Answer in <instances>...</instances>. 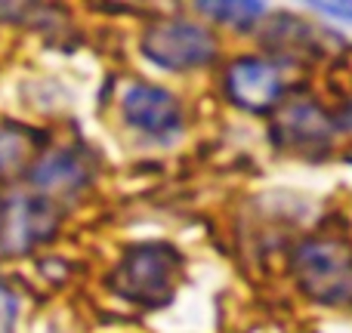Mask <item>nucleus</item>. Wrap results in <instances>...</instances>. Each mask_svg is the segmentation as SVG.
I'll return each mask as SVG.
<instances>
[{
	"label": "nucleus",
	"instance_id": "1",
	"mask_svg": "<svg viewBox=\"0 0 352 333\" xmlns=\"http://www.w3.org/2000/svg\"><path fill=\"white\" fill-rule=\"evenodd\" d=\"M176 253L164 244H140L121 260L118 272L111 275V287L130 303L146 309H158L173 297L176 278Z\"/></svg>",
	"mask_w": 352,
	"mask_h": 333
},
{
	"label": "nucleus",
	"instance_id": "2",
	"mask_svg": "<svg viewBox=\"0 0 352 333\" xmlns=\"http://www.w3.org/2000/svg\"><path fill=\"white\" fill-rule=\"evenodd\" d=\"M297 278L324 306L352 303V250L340 241H309L297 253Z\"/></svg>",
	"mask_w": 352,
	"mask_h": 333
},
{
	"label": "nucleus",
	"instance_id": "3",
	"mask_svg": "<svg viewBox=\"0 0 352 333\" xmlns=\"http://www.w3.org/2000/svg\"><path fill=\"white\" fill-rule=\"evenodd\" d=\"M142 53L167 71H188V68H201L213 62L217 41L201 25L186 22V19H167V22H158L155 28L146 31Z\"/></svg>",
	"mask_w": 352,
	"mask_h": 333
},
{
	"label": "nucleus",
	"instance_id": "4",
	"mask_svg": "<svg viewBox=\"0 0 352 333\" xmlns=\"http://www.w3.org/2000/svg\"><path fill=\"white\" fill-rule=\"evenodd\" d=\"M124 117L133 130L158 142H170L182 133V108L173 93L161 87L136 84L124 96Z\"/></svg>",
	"mask_w": 352,
	"mask_h": 333
},
{
	"label": "nucleus",
	"instance_id": "5",
	"mask_svg": "<svg viewBox=\"0 0 352 333\" xmlns=\"http://www.w3.org/2000/svg\"><path fill=\"white\" fill-rule=\"evenodd\" d=\"M281 71L266 59H244L232 62L226 71V93L229 99L244 111H266L281 99Z\"/></svg>",
	"mask_w": 352,
	"mask_h": 333
},
{
	"label": "nucleus",
	"instance_id": "6",
	"mask_svg": "<svg viewBox=\"0 0 352 333\" xmlns=\"http://www.w3.org/2000/svg\"><path fill=\"white\" fill-rule=\"evenodd\" d=\"M59 225V213L53 210V204H47L43 198H25L16 200V207L10 210V225L6 229V247L10 250H28L37 241H47Z\"/></svg>",
	"mask_w": 352,
	"mask_h": 333
},
{
	"label": "nucleus",
	"instance_id": "7",
	"mask_svg": "<svg viewBox=\"0 0 352 333\" xmlns=\"http://www.w3.org/2000/svg\"><path fill=\"white\" fill-rule=\"evenodd\" d=\"M31 179L43 194H74L90 182V161L72 148L43 154L37 158Z\"/></svg>",
	"mask_w": 352,
	"mask_h": 333
},
{
	"label": "nucleus",
	"instance_id": "8",
	"mask_svg": "<svg viewBox=\"0 0 352 333\" xmlns=\"http://www.w3.org/2000/svg\"><path fill=\"white\" fill-rule=\"evenodd\" d=\"M43 146V136L28 127L3 124L0 127V182L12 179L25 170L28 161H34L37 148Z\"/></svg>",
	"mask_w": 352,
	"mask_h": 333
},
{
	"label": "nucleus",
	"instance_id": "9",
	"mask_svg": "<svg viewBox=\"0 0 352 333\" xmlns=\"http://www.w3.org/2000/svg\"><path fill=\"white\" fill-rule=\"evenodd\" d=\"M281 133H285L287 142H297V146H316V142H324L331 136V121L324 117V111L318 105H291L281 117Z\"/></svg>",
	"mask_w": 352,
	"mask_h": 333
},
{
	"label": "nucleus",
	"instance_id": "10",
	"mask_svg": "<svg viewBox=\"0 0 352 333\" xmlns=\"http://www.w3.org/2000/svg\"><path fill=\"white\" fill-rule=\"evenodd\" d=\"M204 16L219 19L223 25H235V28H248L250 22L263 16V3H198Z\"/></svg>",
	"mask_w": 352,
	"mask_h": 333
},
{
	"label": "nucleus",
	"instance_id": "11",
	"mask_svg": "<svg viewBox=\"0 0 352 333\" xmlns=\"http://www.w3.org/2000/svg\"><path fill=\"white\" fill-rule=\"evenodd\" d=\"M19 315V303L3 284H0V333H10Z\"/></svg>",
	"mask_w": 352,
	"mask_h": 333
},
{
	"label": "nucleus",
	"instance_id": "12",
	"mask_svg": "<svg viewBox=\"0 0 352 333\" xmlns=\"http://www.w3.org/2000/svg\"><path fill=\"white\" fill-rule=\"evenodd\" d=\"M312 10H322V12H328V16H334V19H346V22H352V3H309Z\"/></svg>",
	"mask_w": 352,
	"mask_h": 333
},
{
	"label": "nucleus",
	"instance_id": "13",
	"mask_svg": "<svg viewBox=\"0 0 352 333\" xmlns=\"http://www.w3.org/2000/svg\"><path fill=\"white\" fill-rule=\"evenodd\" d=\"M3 225H6V207H3V200H0V231H3Z\"/></svg>",
	"mask_w": 352,
	"mask_h": 333
},
{
	"label": "nucleus",
	"instance_id": "14",
	"mask_svg": "<svg viewBox=\"0 0 352 333\" xmlns=\"http://www.w3.org/2000/svg\"><path fill=\"white\" fill-rule=\"evenodd\" d=\"M349 115H352V108H349Z\"/></svg>",
	"mask_w": 352,
	"mask_h": 333
}]
</instances>
